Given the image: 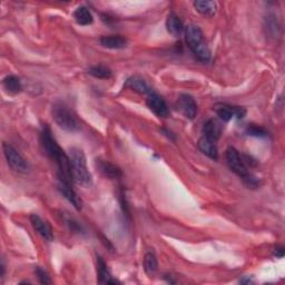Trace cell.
<instances>
[{
	"label": "cell",
	"mask_w": 285,
	"mask_h": 285,
	"mask_svg": "<svg viewBox=\"0 0 285 285\" xmlns=\"http://www.w3.org/2000/svg\"><path fill=\"white\" fill-rule=\"evenodd\" d=\"M69 160L71 165L72 180L84 187L92 186L93 177L87 167L86 156H85L84 151L77 147H72L69 153Z\"/></svg>",
	"instance_id": "1"
},
{
	"label": "cell",
	"mask_w": 285,
	"mask_h": 285,
	"mask_svg": "<svg viewBox=\"0 0 285 285\" xmlns=\"http://www.w3.org/2000/svg\"><path fill=\"white\" fill-rule=\"evenodd\" d=\"M53 118L60 128L66 132H77L81 128V123L70 109L64 104H55L51 109Z\"/></svg>",
	"instance_id": "2"
},
{
	"label": "cell",
	"mask_w": 285,
	"mask_h": 285,
	"mask_svg": "<svg viewBox=\"0 0 285 285\" xmlns=\"http://www.w3.org/2000/svg\"><path fill=\"white\" fill-rule=\"evenodd\" d=\"M40 143L42 145V148L46 151V154L54 161H56L58 157H60L65 153L56 142V139H55V137L51 134L50 128L47 125L42 127L40 134Z\"/></svg>",
	"instance_id": "3"
},
{
	"label": "cell",
	"mask_w": 285,
	"mask_h": 285,
	"mask_svg": "<svg viewBox=\"0 0 285 285\" xmlns=\"http://www.w3.org/2000/svg\"><path fill=\"white\" fill-rule=\"evenodd\" d=\"M3 149L6 160H7L11 168L19 173H26L28 171V164L26 160L23 159L21 154L13 146V145L5 142L3 144Z\"/></svg>",
	"instance_id": "4"
},
{
	"label": "cell",
	"mask_w": 285,
	"mask_h": 285,
	"mask_svg": "<svg viewBox=\"0 0 285 285\" xmlns=\"http://www.w3.org/2000/svg\"><path fill=\"white\" fill-rule=\"evenodd\" d=\"M226 161L229 168L240 176L242 179L246 177L250 172H248L247 166L244 164L243 160H242V155L236 150L234 147H229L226 150Z\"/></svg>",
	"instance_id": "5"
},
{
	"label": "cell",
	"mask_w": 285,
	"mask_h": 285,
	"mask_svg": "<svg viewBox=\"0 0 285 285\" xmlns=\"http://www.w3.org/2000/svg\"><path fill=\"white\" fill-rule=\"evenodd\" d=\"M216 114L224 122H228L232 118H243L246 115L245 108L240 106H232L227 104H217L214 107Z\"/></svg>",
	"instance_id": "6"
},
{
	"label": "cell",
	"mask_w": 285,
	"mask_h": 285,
	"mask_svg": "<svg viewBox=\"0 0 285 285\" xmlns=\"http://www.w3.org/2000/svg\"><path fill=\"white\" fill-rule=\"evenodd\" d=\"M146 104L156 116L164 118V117H167L169 115V109L167 107L166 101L164 100L159 94H155V93L148 94Z\"/></svg>",
	"instance_id": "7"
},
{
	"label": "cell",
	"mask_w": 285,
	"mask_h": 285,
	"mask_svg": "<svg viewBox=\"0 0 285 285\" xmlns=\"http://www.w3.org/2000/svg\"><path fill=\"white\" fill-rule=\"evenodd\" d=\"M177 107L179 109V112L183 114L186 118L194 119L196 117L198 108L195 99H194L191 95H187V94L180 95L177 100Z\"/></svg>",
	"instance_id": "8"
},
{
	"label": "cell",
	"mask_w": 285,
	"mask_h": 285,
	"mask_svg": "<svg viewBox=\"0 0 285 285\" xmlns=\"http://www.w3.org/2000/svg\"><path fill=\"white\" fill-rule=\"evenodd\" d=\"M184 33L186 44L191 48L192 51L205 42L202 30L196 25H189L184 29Z\"/></svg>",
	"instance_id": "9"
},
{
	"label": "cell",
	"mask_w": 285,
	"mask_h": 285,
	"mask_svg": "<svg viewBox=\"0 0 285 285\" xmlns=\"http://www.w3.org/2000/svg\"><path fill=\"white\" fill-rule=\"evenodd\" d=\"M30 222H32V225L35 231L37 232L42 239H45L48 242H51L54 240V233L50 225L46 221L42 220L39 215H30Z\"/></svg>",
	"instance_id": "10"
},
{
	"label": "cell",
	"mask_w": 285,
	"mask_h": 285,
	"mask_svg": "<svg viewBox=\"0 0 285 285\" xmlns=\"http://www.w3.org/2000/svg\"><path fill=\"white\" fill-rule=\"evenodd\" d=\"M58 190L60 192V194L67 199V201L74 206L76 210H82L83 208V201L81 199V197L78 196V194L74 191V189L70 186L69 183H66V182H62L59 180V185H58Z\"/></svg>",
	"instance_id": "11"
},
{
	"label": "cell",
	"mask_w": 285,
	"mask_h": 285,
	"mask_svg": "<svg viewBox=\"0 0 285 285\" xmlns=\"http://www.w3.org/2000/svg\"><path fill=\"white\" fill-rule=\"evenodd\" d=\"M96 166L98 167L99 172L104 175L105 177L115 179L122 176L120 168L111 162H107L104 160H96Z\"/></svg>",
	"instance_id": "12"
},
{
	"label": "cell",
	"mask_w": 285,
	"mask_h": 285,
	"mask_svg": "<svg viewBox=\"0 0 285 285\" xmlns=\"http://www.w3.org/2000/svg\"><path fill=\"white\" fill-rule=\"evenodd\" d=\"M197 146H198L199 150H201L204 155L210 157V159H212V160H217L218 159L217 145H216L215 141H213V139L203 136V137L198 139Z\"/></svg>",
	"instance_id": "13"
},
{
	"label": "cell",
	"mask_w": 285,
	"mask_h": 285,
	"mask_svg": "<svg viewBox=\"0 0 285 285\" xmlns=\"http://www.w3.org/2000/svg\"><path fill=\"white\" fill-rule=\"evenodd\" d=\"M99 42L102 47L109 48V49H123L127 46V39L119 35L104 36L100 38Z\"/></svg>",
	"instance_id": "14"
},
{
	"label": "cell",
	"mask_w": 285,
	"mask_h": 285,
	"mask_svg": "<svg viewBox=\"0 0 285 285\" xmlns=\"http://www.w3.org/2000/svg\"><path fill=\"white\" fill-rule=\"evenodd\" d=\"M97 274H98V283L100 284H117L118 281L113 278L111 272L108 271L107 265L100 256H97Z\"/></svg>",
	"instance_id": "15"
},
{
	"label": "cell",
	"mask_w": 285,
	"mask_h": 285,
	"mask_svg": "<svg viewBox=\"0 0 285 285\" xmlns=\"http://www.w3.org/2000/svg\"><path fill=\"white\" fill-rule=\"evenodd\" d=\"M166 28H167V32L171 35L175 36V37H178V36L184 32L183 22H182L180 18L175 13H171L167 16Z\"/></svg>",
	"instance_id": "16"
},
{
	"label": "cell",
	"mask_w": 285,
	"mask_h": 285,
	"mask_svg": "<svg viewBox=\"0 0 285 285\" xmlns=\"http://www.w3.org/2000/svg\"><path fill=\"white\" fill-rule=\"evenodd\" d=\"M125 86L133 89L134 92H136L138 94H142V95L150 94V88L147 85V83L145 82L143 78L138 77V76H134V77L128 78V80H127V82H126Z\"/></svg>",
	"instance_id": "17"
},
{
	"label": "cell",
	"mask_w": 285,
	"mask_h": 285,
	"mask_svg": "<svg viewBox=\"0 0 285 285\" xmlns=\"http://www.w3.org/2000/svg\"><path fill=\"white\" fill-rule=\"evenodd\" d=\"M204 136L213 139V141H217L218 138L222 135V126L218 124L214 119H209L208 122H205L203 127Z\"/></svg>",
	"instance_id": "18"
},
{
	"label": "cell",
	"mask_w": 285,
	"mask_h": 285,
	"mask_svg": "<svg viewBox=\"0 0 285 285\" xmlns=\"http://www.w3.org/2000/svg\"><path fill=\"white\" fill-rule=\"evenodd\" d=\"M194 8L197 13L205 17H213L217 11V3L216 2H195Z\"/></svg>",
	"instance_id": "19"
},
{
	"label": "cell",
	"mask_w": 285,
	"mask_h": 285,
	"mask_svg": "<svg viewBox=\"0 0 285 285\" xmlns=\"http://www.w3.org/2000/svg\"><path fill=\"white\" fill-rule=\"evenodd\" d=\"M74 18L78 25H81V26H88V25H90V23H93V21H94L92 13H90L87 7H84V6H82V7H78L75 10Z\"/></svg>",
	"instance_id": "20"
},
{
	"label": "cell",
	"mask_w": 285,
	"mask_h": 285,
	"mask_svg": "<svg viewBox=\"0 0 285 285\" xmlns=\"http://www.w3.org/2000/svg\"><path fill=\"white\" fill-rule=\"evenodd\" d=\"M265 29L270 37L277 38L281 36V25L274 15H269L265 19Z\"/></svg>",
	"instance_id": "21"
},
{
	"label": "cell",
	"mask_w": 285,
	"mask_h": 285,
	"mask_svg": "<svg viewBox=\"0 0 285 285\" xmlns=\"http://www.w3.org/2000/svg\"><path fill=\"white\" fill-rule=\"evenodd\" d=\"M4 87L10 94H18L22 89V85L19 78L15 75H9L4 78Z\"/></svg>",
	"instance_id": "22"
},
{
	"label": "cell",
	"mask_w": 285,
	"mask_h": 285,
	"mask_svg": "<svg viewBox=\"0 0 285 285\" xmlns=\"http://www.w3.org/2000/svg\"><path fill=\"white\" fill-rule=\"evenodd\" d=\"M159 268V263H157V258L154 252H147L144 256V270L148 275L154 274Z\"/></svg>",
	"instance_id": "23"
},
{
	"label": "cell",
	"mask_w": 285,
	"mask_h": 285,
	"mask_svg": "<svg viewBox=\"0 0 285 285\" xmlns=\"http://www.w3.org/2000/svg\"><path fill=\"white\" fill-rule=\"evenodd\" d=\"M88 72L93 77L98 78V80H108V78L112 77V70L104 65L93 66V67L88 69Z\"/></svg>",
	"instance_id": "24"
},
{
	"label": "cell",
	"mask_w": 285,
	"mask_h": 285,
	"mask_svg": "<svg viewBox=\"0 0 285 285\" xmlns=\"http://www.w3.org/2000/svg\"><path fill=\"white\" fill-rule=\"evenodd\" d=\"M193 54L195 55V57L198 59V60H201V62L203 63H208L209 60L211 59V51L209 49V47L208 45L205 44H202L201 46H198L197 48H195V49L193 50Z\"/></svg>",
	"instance_id": "25"
},
{
	"label": "cell",
	"mask_w": 285,
	"mask_h": 285,
	"mask_svg": "<svg viewBox=\"0 0 285 285\" xmlns=\"http://www.w3.org/2000/svg\"><path fill=\"white\" fill-rule=\"evenodd\" d=\"M246 133H247V135L255 136V137H266L269 134L268 131L263 128V127H261L258 125H254V124H251L247 127Z\"/></svg>",
	"instance_id": "26"
},
{
	"label": "cell",
	"mask_w": 285,
	"mask_h": 285,
	"mask_svg": "<svg viewBox=\"0 0 285 285\" xmlns=\"http://www.w3.org/2000/svg\"><path fill=\"white\" fill-rule=\"evenodd\" d=\"M36 275H37L38 277V280L41 284H51V280H50V277L49 275L47 274V272L45 270H42L41 268H37L36 269Z\"/></svg>",
	"instance_id": "27"
},
{
	"label": "cell",
	"mask_w": 285,
	"mask_h": 285,
	"mask_svg": "<svg viewBox=\"0 0 285 285\" xmlns=\"http://www.w3.org/2000/svg\"><path fill=\"white\" fill-rule=\"evenodd\" d=\"M273 254H274V256L276 257H283L284 256V247L283 246H276L274 248V252H273Z\"/></svg>",
	"instance_id": "28"
}]
</instances>
